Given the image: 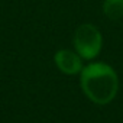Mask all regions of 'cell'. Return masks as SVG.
I'll list each match as a JSON object with an SVG mask.
<instances>
[{
    "mask_svg": "<svg viewBox=\"0 0 123 123\" xmlns=\"http://www.w3.org/2000/svg\"><path fill=\"white\" fill-rule=\"evenodd\" d=\"M80 86L86 97L98 106L114 100L119 91V77L113 67L106 62H91L80 73Z\"/></svg>",
    "mask_w": 123,
    "mask_h": 123,
    "instance_id": "6da1fadb",
    "label": "cell"
},
{
    "mask_svg": "<svg viewBox=\"0 0 123 123\" xmlns=\"http://www.w3.org/2000/svg\"><path fill=\"white\" fill-rule=\"evenodd\" d=\"M74 49L86 61L94 59L103 48V36L97 26L91 23L80 25L74 32Z\"/></svg>",
    "mask_w": 123,
    "mask_h": 123,
    "instance_id": "7a4b0ae2",
    "label": "cell"
},
{
    "mask_svg": "<svg viewBox=\"0 0 123 123\" xmlns=\"http://www.w3.org/2000/svg\"><path fill=\"white\" fill-rule=\"evenodd\" d=\"M54 62L56 68L67 75H77L83 70V58L71 49H59L54 55Z\"/></svg>",
    "mask_w": 123,
    "mask_h": 123,
    "instance_id": "3957f363",
    "label": "cell"
},
{
    "mask_svg": "<svg viewBox=\"0 0 123 123\" xmlns=\"http://www.w3.org/2000/svg\"><path fill=\"white\" fill-rule=\"evenodd\" d=\"M103 13L110 20H119L123 18V0H104Z\"/></svg>",
    "mask_w": 123,
    "mask_h": 123,
    "instance_id": "277c9868",
    "label": "cell"
}]
</instances>
